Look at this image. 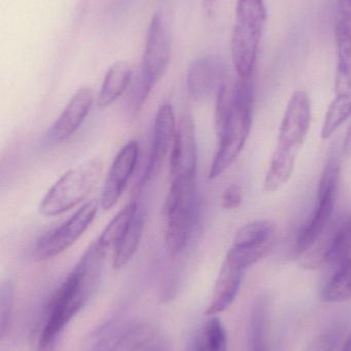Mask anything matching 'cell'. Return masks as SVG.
I'll return each instance as SVG.
<instances>
[{
  "label": "cell",
  "mask_w": 351,
  "mask_h": 351,
  "mask_svg": "<svg viewBox=\"0 0 351 351\" xmlns=\"http://www.w3.org/2000/svg\"><path fill=\"white\" fill-rule=\"evenodd\" d=\"M98 210L97 200L87 202L61 226L39 239L35 247L37 259L41 261L53 259L69 249L92 224Z\"/></svg>",
  "instance_id": "obj_10"
},
{
  "label": "cell",
  "mask_w": 351,
  "mask_h": 351,
  "mask_svg": "<svg viewBox=\"0 0 351 351\" xmlns=\"http://www.w3.org/2000/svg\"><path fill=\"white\" fill-rule=\"evenodd\" d=\"M102 162L89 160L65 173L47 192L39 212L43 216L63 214L80 204L97 186L102 174Z\"/></svg>",
  "instance_id": "obj_7"
},
{
  "label": "cell",
  "mask_w": 351,
  "mask_h": 351,
  "mask_svg": "<svg viewBox=\"0 0 351 351\" xmlns=\"http://www.w3.org/2000/svg\"><path fill=\"white\" fill-rule=\"evenodd\" d=\"M266 19L265 0H237L231 53L239 77L253 76Z\"/></svg>",
  "instance_id": "obj_6"
},
{
  "label": "cell",
  "mask_w": 351,
  "mask_h": 351,
  "mask_svg": "<svg viewBox=\"0 0 351 351\" xmlns=\"http://www.w3.org/2000/svg\"><path fill=\"white\" fill-rule=\"evenodd\" d=\"M170 59V33L162 12H157L148 27L141 68L132 84L131 103L136 111L141 108L154 86L164 75Z\"/></svg>",
  "instance_id": "obj_5"
},
{
  "label": "cell",
  "mask_w": 351,
  "mask_h": 351,
  "mask_svg": "<svg viewBox=\"0 0 351 351\" xmlns=\"http://www.w3.org/2000/svg\"><path fill=\"white\" fill-rule=\"evenodd\" d=\"M271 247H261V249H242V247H233L227 253L225 261L238 269L243 270L253 266V264L263 259Z\"/></svg>",
  "instance_id": "obj_27"
},
{
  "label": "cell",
  "mask_w": 351,
  "mask_h": 351,
  "mask_svg": "<svg viewBox=\"0 0 351 351\" xmlns=\"http://www.w3.org/2000/svg\"><path fill=\"white\" fill-rule=\"evenodd\" d=\"M343 149L346 154H351V125L348 134H346V140H344Z\"/></svg>",
  "instance_id": "obj_32"
},
{
  "label": "cell",
  "mask_w": 351,
  "mask_h": 351,
  "mask_svg": "<svg viewBox=\"0 0 351 351\" xmlns=\"http://www.w3.org/2000/svg\"><path fill=\"white\" fill-rule=\"evenodd\" d=\"M324 264L335 266L350 257L351 254V215L338 227L337 230L321 247Z\"/></svg>",
  "instance_id": "obj_24"
},
{
  "label": "cell",
  "mask_w": 351,
  "mask_h": 351,
  "mask_svg": "<svg viewBox=\"0 0 351 351\" xmlns=\"http://www.w3.org/2000/svg\"><path fill=\"white\" fill-rule=\"evenodd\" d=\"M267 297L259 296L253 302L249 324V351H271L268 325Z\"/></svg>",
  "instance_id": "obj_20"
},
{
  "label": "cell",
  "mask_w": 351,
  "mask_h": 351,
  "mask_svg": "<svg viewBox=\"0 0 351 351\" xmlns=\"http://www.w3.org/2000/svg\"><path fill=\"white\" fill-rule=\"evenodd\" d=\"M132 82V69L127 62H117L113 64L101 86L100 92L97 98V104L101 108L113 105Z\"/></svg>",
  "instance_id": "obj_18"
},
{
  "label": "cell",
  "mask_w": 351,
  "mask_h": 351,
  "mask_svg": "<svg viewBox=\"0 0 351 351\" xmlns=\"http://www.w3.org/2000/svg\"><path fill=\"white\" fill-rule=\"evenodd\" d=\"M197 212L196 177L171 180L165 200V243L171 256L187 247Z\"/></svg>",
  "instance_id": "obj_4"
},
{
  "label": "cell",
  "mask_w": 351,
  "mask_h": 351,
  "mask_svg": "<svg viewBox=\"0 0 351 351\" xmlns=\"http://www.w3.org/2000/svg\"><path fill=\"white\" fill-rule=\"evenodd\" d=\"M139 156V145L130 141L120 150L109 169L101 193L100 204L103 210H111L115 206L135 170Z\"/></svg>",
  "instance_id": "obj_13"
},
{
  "label": "cell",
  "mask_w": 351,
  "mask_h": 351,
  "mask_svg": "<svg viewBox=\"0 0 351 351\" xmlns=\"http://www.w3.org/2000/svg\"><path fill=\"white\" fill-rule=\"evenodd\" d=\"M146 213L138 206L137 212L121 241L113 247V266L115 269L125 267L137 252L144 233Z\"/></svg>",
  "instance_id": "obj_19"
},
{
  "label": "cell",
  "mask_w": 351,
  "mask_h": 351,
  "mask_svg": "<svg viewBox=\"0 0 351 351\" xmlns=\"http://www.w3.org/2000/svg\"><path fill=\"white\" fill-rule=\"evenodd\" d=\"M339 176V158L332 154L319 181L317 204L297 235L295 251L298 255H304L313 249L329 225L335 206Z\"/></svg>",
  "instance_id": "obj_8"
},
{
  "label": "cell",
  "mask_w": 351,
  "mask_h": 351,
  "mask_svg": "<svg viewBox=\"0 0 351 351\" xmlns=\"http://www.w3.org/2000/svg\"><path fill=\"white\" fill-rule=\"evenodd\" d=\"M227 66L220 56L207 55L195 60L188 71V90L196 101L218 96L225 86Z\"/></svg>",
  "instance_id": "obj_11"
},
{
  "label": "cell",
  "mask_w": 351,
  "mask_h": 351,
  "mask_svg": "<svg viewBox=\"0 0 351 351\" xmlns=\"http://www.w3.org/2000/svg\"><path fill=\"white\" fill-rule=\"evenodd\" d=\"M338 24L342 25L351 31V0L338 1Z\"/></svg>",
  "instance_id": "obj_31"
},
{
  "label": "cell",
  "mask_w": 351,
  "mask_h": 351,
  "mask_svg": "<svg viewBox=\"0 0 351 351\" xmlns=\"http://www.w3.org/2000/svg\"><path fill=\"white\" fill-rule=\"evenodd\" d=\"M197 146L195 125L190 113H183L177 123V135L170 154V180L196 177Z\"/></svg>",
  "instance_id": "obj_14"
},
{
  "label": "cell",
  "mask_w": 351,
  "mask_h": 351,
  "mask_svg": "<svg viewBox=\"0 0 351 351\" xmlns=\"http://www.w3.org/2000/svg\"><path fill=\"white\" fill-rule=\"evenodd\" d=\"M333 274L321 289V298L326 303H342L351 299V258L334 266Z\"/></svg>",
  "instance_id": "obj_21"
},
{
  "label": "cell",
  "mask_w": 351,
  "mask_h": 351,
  "mask_svg": "<svg viewBox=\"0 0 351 351\" xmlns=\"http://www.w3.org/2000/svg\"><path fill=\"white\" fill-rule=\"evenodd\" d=\"M137 210L138 204L136 200H131L129 204H126L113 217V220L107 224L99 239H97L96 241L99 247H102L106 252L111 247H115L117 243L121 241L127 229L129 228Z\"/></svg>",
  "instance_id": "obj_23"
},
{
  "label": "cell",
  "mask_w": 351,
  "mask_h": 351,
  "mask_svg": "<svg viewBox=\"0 0 351 351\" xmlns=\"http://www.w3.org/2000/svg\"><path fill=\"white\" fill-rule=\"evenodd\" d=\"M245 271L224 261L218 280L214 286V294L205 315L214 317L224 313L234 302L242 284Z\"/></svg>",
  "instance_id": "obj_17"
},
{
  "label": "cell",
  "mask_w": 351,
  "mask_h": 351,
  "mask_svg": "<svg viewBox=\"0 0 351 351\" xmlns=\"http://www.w3.org/2000/svg\"><path fill=\"white\" fill-rule=\"evenodd\" d=\"M106 253L94 241L56 291L37 338L36 351H56L65 328L96 291Z\"/></svg>",
  "instance_id": "obj_1"
},
{
  "label": "cell",
  "mask_w": 351,
  "mask_h": 351,
  "mask_svg": "<svg viewBox=\"0 0 351 351\" xmlns=\"http://www.w3.org/2000/svg\"><path fill=\"white\" fill-rule=\"evenodd\" d=\"M310 125V99L304 90H297L286 106L275 150L264 180V190L268 193L278 192L290 181Z\"/></svg>",
  "instance_id": "obj_2"
},
{
  "label": "cell",
  "mask_w": 351,
  "mask_h": 351,
  "mask_svg": "<svg viewBox=\"0 0 351 351\" xmlns=\"http://www.w3.org/2000/svg\"><path fill=\"white\" fill-rule=\"evenodd\" d=\"M177 121L174 111L168 103L161 105L157 112L152 132V149L146 171L140 180V187L159 175L164 165L169 150L172 149L177 135Z\"/></svg>",
  "instance_id": "obj_12"
},
{
  "label": "cell",
  "mask_w": 351,
  "mask_h": 351,
  "mask_svg": "<svg viewBox=\"0 0 351 351\" xmlns=\"http://www.w3.org/2000/svg\"><path fill=\"white\" fill-rule=\"evenodd\" d=\"M275 226L269 221H253L241 227L233 241V247L261 249L273 245Z\"/></svg>",
  "instance_id": "obj_22"
},
{
  "label": "cell",
  "mask_w": 351,
  "mask_h": 351,
  "mask_svg": "<svg viewBox=\"0 0 351 351\" xmlns=\"http://www.w3.org/2000/svg\"><path fill=\"white\" fill-rule=\"evenodd\" d=\"M14 286L12 282H4L1 287V299H0V327H1V337H4L8 328L10 327L12 319V305H14Z\"/></svg>",
  "instance_id": "obj_28"
},
{
  "label": "cell",
  "mask_w": 351,
  "mask_h": 351,
  "mask_svg": "<svg viewBox=\"0 0 351 351\" xmlns=\"http://www.w3.org/2000/svg\"><path fill=\"white\" fill-rule=\"evenodd\" d=\"M231 93H229L226 84L220 88V93L216 96V133L220 136L228 121L231 113Z\"/></svg>",
  "instance_id": "obj_29"
},
{
  "label": "cell",
  "mask_w": 351,
  "mask_h": 351,
  "mask_svg": "<svg viewBox=\"0 0 351 351\" xmlns=\"http://www.w3.org/2000/svg\"><path fill=\"white\" fill-rule=\"evenodd\" d=\"M335 38L337 47L335 99L328 108L321 127L324 140L331 138L351 115V31L337 24Z\"/></svg>",
  "instance_id": "obj_9"
},
{
  "label": "cell",
  "mask_w": 351,
  "mask_h": 351,
  "mask_svg": "<svg viewBox=\"0 0 351 351\" xmlns=\"http://www.w3.org/2000/svg\"><path fill=\"white\" fill-rule=\"evenodd\" d=\"M94 101L92 88L82 86L71 97L57 121L47 131L51 142H62L71 137L84 123Z\"/></svg>",
  "instance_id": "obj_15"
},
{
  "label": "cell",
  "mask_w": 351,
  "mask_h": 351,
  "mask_svg": "<svg viewBox=\"0 0 351 351\" xmlns=\"http://www.w3.org/2000/svg\"><path fill=\"white\" fill-rule=\"evenodd\" d=\"M194 351H228V338L222 322L216 315L200 328L193 343Z\"/></svg>",
  "instance_id": "obj_25"
},
{
  "label": "cell",
  "mask_w": 351,
  "mask_h": 351,
  "mask_svg": "<svg viewBox=\"0 0 351 351\" xmlns=\"http://www.w3.org/2000/svg\"><path fill=\"white\" fill-rule=\"evenodd\" d=\"M346 324L336 322L315 338L309 351H337L346 334Z\"/></svg>",
  "instance_id": "obj_26"
},
{
  "label": "cell",
  "mask_w": 351,
  "mask_h": 351,
  "mask_svg": "<svg viewBox=\"0 0 351 351\" xmlns=\"http://www.w3.org/2000/svg\"><path fill=\"white\" fill-rule=\"evenodd\" d=\"M152 338L144 324L132 323L101 337L88 351H137Z\"/></svg>",
  "instance_id": "obj_16"
},
{
  "label": "cell",
  "mask_w": 351,
  "mask_h": 351,
  "mask_svg": "<svg viewBox=\"0 0 351 351\" xmlns=\"http://www.w3.org/2000/svg\"><path fill=\"white\" fill-rule=\"evenodd\" d=\"M242 202V190L238 185H230L222 196V206L227 210H236Z\"/></svg>",
  "instance_id": "obj_30"
},
{
  "label": "cell",
  "mask_w": 351,
  "mask_h": 351,
  "mask_svg": "<svg viewBox=\"0 0 351 351\" xmlns=\"http://www.w3.org/2000/svg\"><path fill=\"white\" fill-rule=\"evenodd\" d=\"M342 351H351V333L350 335L346 338V342H344L343 348Z\"/></svg>",
  "instance_id": "obj_33"
},
{
  "label": "cell",
  "mask_w": 351,
  "mask_h": 351,
  "mask_svg": "<svg viewBox=\"0 0 351 351\" xmlns=\"http://www.w3.org/2000/svg\"><path fill=\"white\" fill-rule=\"evenodd\" d=\"M231 113L218 136V148L212 160L208 178L220 177L238 158L249 139L253 121V82L251 77H239L231 92Z\"/></svg>",
  "instance_id": "obj_3"
}]
</instances>
